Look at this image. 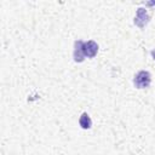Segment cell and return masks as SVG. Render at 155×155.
<instances>
[{
    "label": "cell",
    "instance_id": "2",
    "mask_svg": "<svg viewBox=\"0 0 155 155\" xmlns=\"http://www.w3.org/2000/svg\"><path fill=\"white\" fill-rule=\"evenodd\" d=\"M133 22H134V24H136L138 28L143 29V28L150 22V16L148 15V12H147L145 8L139 7V8H137L136 17H134V21H133Z\"/></svg>",
    "mask_w": 155,
    "mask_h": 155
},
{
    "label": "cell",
    "instance_id": "6",
    "mask_svg": "<svg viewBox=\"0 0 155 155\" xmlns=\"http://www.w3.org/2000/svg\"><path fill=\"white\" fill-rule=\"evenodd\" d=\"M145 4H147V6L153 7V6H155V0H147Z\"/></svg>",
    "mask_w": 155,
    "mask_h": 155
},
{
    "label": "cell",
    "instance_id": "4",
    "mask_svg": "<svg viewBox=\"0 0 155 155\" xmlns=\"http://www.w3.org/2000/svg\"><path fill=\"white\" fill-rule=\"evenodd\" d=\"M82 48H84V53H85L86 57H88V58H93V57L97 54L99 47H98V44H97L96 41H93V40H88V41L84 42Z\"/></svg>",
    "mask_w": 155,
    "mask_h": 155
},
{
    "label": "cell",
    "instance_id": "1",
    "mask_svg": "<svg viewBox=\"0 0 155 155\" xmlns=\"http://www.w3.org/2000/svg\"><path fill=\"white\" fill-rule=\"evenodd\" d=\"M133 84L137 88H147L151 84V75L147 70H139L134 78H133Z\"/></svg>",
    "mask_w": 155,
    "mask_h": 155
},
{
    "label": "cell",
    "instance_id": "3",
    "mask_svg": "<svg viewBox=\"0 0 155 155\" xmlns=\"http://www.w3.org/2000/svg\"><path fill=\"white\" fill-rule=\"evenodd\" d=\"M82 46H84V41L82 40H76L75 42H74V51H73V58H74V61L76 62V63H81V62H84V59H85V53H84V48H82Z\"/></svg>",
    "mask_w": 155,
    "mask_h": 155
},
{
    "label": "cell",
    "instance_id": "5",
    "mask_svg": "<svg viewBox=\"0 0 155 155\" xmlns=\"http://www.w3.org/2000/svg\"><path fill=\"white\" fill-rule=\"evenodd\" d=\"M79 125H80L81 128H84V130L91 128V126H92V120H91V117H90V115H88L87 113H82V114H81V116L79 117Z\"/></svg>",
    "mask_w": 155,
    "mask_h": 155
},
{
    "label": "cell",
    "instance_id": "7",
    "mask_svg": "<svg viewBox=\"0 0 155 155\" xmlns=\"http://www.w3.org/2000/svg\"><path fill=\"white\" fill-rule=\"evenodd\" d=\"M151 54L154 56V59H155V51H151Z\"/></svg>",
    "mask_w": 155,
    "mask_h": 155
}]
</instances>
